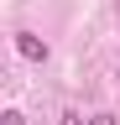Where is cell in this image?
Returning <instances> with one entry per match:
<instances>
[{
  "label": "cell",
  "mask_w": 120,
  "mask_h": 125,
  "mask_svg": "<svg viewBox=\"0 0 120 125\" xmlns=\"http://www.w3.org/2000/svg\"><path fill=\"white\" fill-rule=\"evenodd\" d=\"M16 52H21V57H32V62H47V42L32 37V31H16Z\"/></svg>",
  "instance_id": "cell-1"
},
{
  "label": "cell",
  "mask_w": 120,
  "mask_h": 125,
  "mask_svg": "<svg viewBox=\"0 0 120 125\" xmlns=\"http://www.w3.org/2000/svg\"><path fill=\"white\" fill-rule=\"evenodd\" d=\"M0 125H26V120L16 115V109H5V115H0Z\"/></svg>",
  "instance_id": "cell-2"
},
{
  "label": "cell",
  "mask_w": 120,
  "mask_h": 125,
  "mask_svg": "<svg viewBox=\"0 0 120 125\" xmlns=\"http://www.w3.org/2000/svg\"><path fill=\"white\" fill-rule=\"evenodd\" d=\"M89 125H115V115H94V120H89Z\"/></svg>",
  "instance_id": "cell-3"
},
{
  "label": "cell",
  "mask_w": 120,
  "mask_h": 125,
  "mask_svg": "<svg viewBox=\"0 0 120 125\" xmlns=\"http://www.w3.org/2000/svg\"><path fill=\"white\" fill-rule=\"evenodd\" d=\"M63 125H84V115H73V109H68V115H63Z\"/></svg>",
  "instance_id": "cell-4"
}]
</instances>
